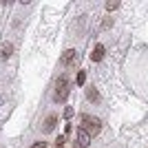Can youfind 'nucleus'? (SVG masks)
Masks as SVG:
<instances>
[{"label":"nucleus","mask_w":148,"mask_h":148,"mask_svg":"<svg viewBox=\"0 0 148 148\" xmlns=\"http://www.w3.org/2000/svg\"><path fill=\"white\" fill-rule=\"evenodd\" d=\"M102 58H104V47H102V44H95V49H93V53H91V60L99 62Z\"/></svg>","instance_id":"5"},{"label":"nucleus","mask_w":148,"mask_h":148,"mask_svg":"<svg viewBox=\"0 0 148 148\" xmlns=\"http://www.w3.org/2000/svg\"><path fill=\"white\" fill-rule=\"evenodd\" d=\"M84 82H86V73H84V71H80V73H77V77H75V84H77V86H82Z\"/></svg>","instance_id":"9"},{"label":"nucleus","mask_w":148,"mask_h":148,"mask_svg":"<svg viewBox=\"0 0 148 148\" xmlns=\"http://www.w3.org/2000/svg\"><path fill=\"white\" fill-rule=\"evenodd\" d=\"M86 97L91 99V102H99V93L95 91V88H86Z\"/></svg>","instance_id":"8"},{"label":"nucleus","mask_w":148,"mask_h":148,"mask_svg":"<svg viewBox=\"0 0 148 148\" xmlns=\"http://www.w3.org/2000/svg\"><path fill=\"white\" fill-rule=\"evenodd\" d=\"M73 113H75L73 108H71V106H66V108H64V117H66V119H69V117H73Z\"/></svg>","instance_id":"12"},{"label":"nucleus","mask_w":148,"mask_h":148,"mask_svg":"<svg viewBox=\"0 0 148 148\" xmlns=\"http://www.w3.org/2000/svg\"><path fill=\"white\" fill-rule=\"evenodd\" d=\"M75 58V49H66L64 53H62V64H71Z\"/></svg>","instance_id":"7"},{"label":"nucleus","mask_w":148,"mask_h":148,"mask_svg":"<svg viewBox=\"0 0 148 148\" xmlns=\"http://www.w3.org/2000/svg\"><path fill=\"white\" fill-rule=\"evenodd\" d=\"M117 7H119V2H117V0H108V2H106V9H108V11H115Z\"/></svg>","instance_id":"10"},{"label":"nucleus","mask_w":148,"mask_h":148,"mask_svg":"<svg viewBox=\"0 0 148 148\" xmlns=\"http://www.w3.org/2000/svg\"><path fill=\"white\" fill-rule=\"evenodd\" d=\"M66 95H69V82H66V77L62 75L60 80L56 82V102H64Z\"/></svg>","instance_id":"2"},{"label":"nucleus","mask_w":148,"mask_h":148,"mask_svg":"<svg viewBox=\"0 0 148 148\" xmlns=\"http://www.w3.org/2000/svg\"><path fill=\"white\" fill-rule=\"evenodd\" d=\"M80 122H82L80 128H84L91 137L99 135V130H102V122H99L97 117H93V115H86V113H84V115H80Z\"/></svg>","instance_id":"1"},{"label":"nucleus","mask_w":148,"mask_h":148,"mask_svg":"<svg viewBox=\"0 0 148 148\" xmlns=\"http://www.w3.org/2000/svg\"><path fill=\"white\" fill-rule=\"evenodd\" d=\"M31 148H49V146H47V144H44V142H36V144H33V146H31Z\"/></svg>","instance_id":"13"},{"label":"nucleus","mask_w":148,"mask_h":148,"mask_svg":"<svg viewBox=\"0 0 148 148\" xmlns=\"http://www.w3.org/2000/svg\"><path fill=\"white\" fill-rule=\"evenodd\" d=\"M56 122H58L56 115H49V117L44 119V133H51V130L56 128Z\"/></svg>","instance_id":"6"},{"label":"nucleus","mask_w":148,"mask_h":148,"mask_svg":"<svg viewBox=\"0 0 148 148\" xmlns=\"http://www.w3.org/2000/svg\"><path fill=\"white\" fill-rule=\"evenodd\" d=\"M75 144H77V148H88V146H91V135H88L84 128H77V137H75Z\"/></svg>","instance_id":"3"},{"label":"nucleus","mask_w":148,"mask_h":148,"mask_svg":"<svg viewBox=\"0 0 148 148\" xmlns=\"http://www.w3.org/2000/svg\"><path fill=\"white\" fill-rule=\"evenodd\" d=\"M64 142H66V137H64V135H60V137L56 139V148H64Z\"/></svg>","instance_id":"11"},{"label":"nucleus","mask_w":148,"mask_h":148,"mask_svg":"<svg viewBox=\"0 0 148 148\" xmlns=\"http://www.w3.org/2000/svg\"><path fill=\"white\" fill-rule=\"evenodd\" d=\"M11 53H13V47L9 42H2V44H0V60H7Z\"/></svg>","instance_id":"4"}]
</instances>
